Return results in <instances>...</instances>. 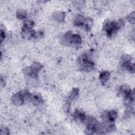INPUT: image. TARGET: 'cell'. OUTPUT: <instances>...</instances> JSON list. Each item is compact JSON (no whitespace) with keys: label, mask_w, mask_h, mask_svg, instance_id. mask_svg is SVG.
Returning a JSON list of instances; mask_svg holds the SVG:
<instances>
[{"label":"cell","mask_w":135,"mask_h":135,"mask_svg":"<svg viewBox=\"0 0 135 135\" xmlns=\"http://www.w3.org/2000/svg\"><path fill=\"white\" fill-rule=\"evenodd\" d=\"M117 112L115 111H111L110 112H109L107 115V118H108L109 120L110 121H113L115 120L117 117Z\"/></svg>","instance_id":"6da1fadb"},{"label":"cell","mask_w":135,"mask_h":135,"mask_svg":"<svg viewBox=\"0 0 135 135\" xmlns=\"http://www.w3.org/2000/svg\"><path fill=\"white\" fill-rule=\"evenodd\" d=\"M25 15V13L23 11H20L19 12H18L17 13V16L19 17L23 18V17H24Z\"/></svg>","instance_id":"277c9868"},{"label":"cell","mask_w":135,"mask_h":135,"mask_svg":"<svg viewBox=\"0 0 135 135\" xmlns=\"http://www.w3.org/2000/svg\"><path fill=\"white\" fill-rule=\"evenodd\" d=\"M109 78V73L108 72H102L100 76V79L103 82H106Z\"/></svg>","instance_id":"3957f363"},{"label":"cell","mask_w":135,"mask_h":135,"mask_svg":"<svg viewBox=\"0 0 135 135\" xmlns=\"http://www.w3.org/2000/svg\"><path fill=\"white\" fill-rule=\"evenodd\" d=\"M32 100L35 104H40L42 102V99L38 95H34L32 97Z\"/></svg>","instance_id":"7a4b0ae2"}]
</instances>
